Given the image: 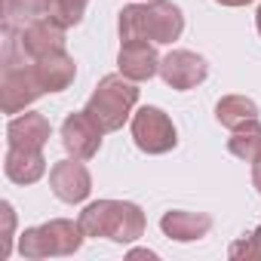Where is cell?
Listing matches in <instances>:
<instances>
[{"instance_id": "obj_8", "label": "cell", "mask_w": 261, "mask_h": 261, "mask_svg": "<svg viewBox=\"0 0 261 261\" xmlns=\"http://www.w3.org/2000/svg\"><path fill=\"white\" fill-rule=\"evenodd\" d=\"M160 77L166 86L185 92V89H197L206 77H209V62L200 53L191 49H172L160 59Z\"/></svg>"}, {"instance_id": "obj_2", "label": "cell", "mask_w": 261, "mask_h": 261, "mask_svg": "<svg viewBox=\"0 0 261 261\" xmlns=\"http://www.w3.org/2000/svg\"><path fill=\"white\" fill-rule=\"evenodd\" d=\"M77 224L86 237L95 240L105 237L114 243H136L145 237V212L129 200H95L80 212Z\"/></svg>"}, {"instance_id": "obj_20", "label": "cell", "mask_w": 261, "mask_h": 261, "mask_svg": "<svg viewBox=\"0 0 261 261\" xmlns=\"http://www.w3.org/2000/svg\"><path fill=\"white\" fill-rule=\"evenodd\" d=\"M227 258H233V261H261V227H252L249 233L233 240L230 249H227Z\"/></svg>"}, {"instance_id": "obj_14", "label": "cell", "mask_w": 261, "mask_h": 261, "mask_svg": "<svg viewBox=\"0 0 261 261\" xmlns=\"http://www.w3.org/2000/svg\"><path fill=\"white\" fill-rule=\"evenodd\" d=\"M160 230L175 243H194V240H203L212 230V215L188 212V209H169L160 218Z\"/></svg>"}, {"instance_id": "obj_5", "label": "cell", "mask_w": 261, "mask_h": 261, "mask_svg": "<svg viewBox=\"0 0 261 261\" xmlns=\"http://www.w3.org/2000/svg\"><path fill=\"white\" fill-rule=\"evenodd\" d=\"M129 129H133L136 148L145 151V154H151V157L169 154L178 145V129H175V123L169 120V114L163 108H154V105L139 108L133 114V120H129Z\"/></svg>"}, {"instance_id": "obj_3", "label": "cell", "mask_w": 261, "mask_h": 261, "mask_svg": "<svg viewBox=\"0 0 261 261\" xmlns=\"http://www.w3.org/2000/svg\"><path fill=\"white\" fill-rule=\"evenodd\" d=\"M139 105V83L123 74H108L98 80L86 101V114L105 129V133H117L123 129L126 120H133V108Z\"/></svg>"}, {"instance_id": "obj_4", "label": "cell", "mask_w": 261, "mask_h": 261, "mask_svg": "<svg viewBox=\"0 0 261 261\" xmlns=\"http://www.w3.org/2000/svg\"><path fill=\"white\" fill-rule=\"evenodd\" d=\"M83 240H86V233L80 230L77 221H71V218H49L46 224L22 230L19 252H22V258H31V261L49 258V255H74L83 246Z\"/></svg>"}, {"instance_id": "obj_6", "label": "cell", "mask_w": 261, "mask_h": 261, "mask_svg": "<svg viewBox=\"0 0 261 261\" xmlns=\"http://www.w3.org/2000/svg\"><path fill=\"white\" fill-rule=\"evenodd\" d=\"M43 95L40 77L34 71V62L19 65H0V101L4 114H22Z\"/></svg>"}, {"instance_id": "obj_25", "label": "cell", "mask_w": 261, "mask_h": 261, "mask_svg": "<svg viewBox=\"0 0 261 261\" xmlns=\"http://www.w3.org/2000/svg\"><path fill=\"white\" fill-rule=\"evenodd\" d=\"M255 28H258V34H261V7H258V13H255Z\"/></svg>"}, {"instance_id": "obj_17", "label": "cell", "mask_w": 261, "mask_h": 261, "mask_svg": "<svg viewBox=\"0 0 261 261\" xmlns=\"http://www.w3.org/2000/svg\"><path fill=\"white\" fill-rule=\"evenodd\" d=\"M215 120L224 129H237L246 120H258V105L252 98H246V95H224L215 105Z\"/></svg>"}, {"instance_id": "obj_7", "label": "cell", "mask_w": 261, "mask_h": 261, "mask_svg": "<svg viewBox=\"0 0 261 261\" xmlns=\"http://www.w3.org/2000/svg\"><path fill=\"white\" fill-rule=\"evenodd\" d=\"M101 139H105V129L86 111H74L62 123V148L68 151V157L92 160L101 148Z\"/></svg>"}, {"instance_id": "obj_22", "label": "cell", "mask_w": 261, "mask_h": 261, "mask_svg": "<svg viewBox=\"0 0 261 261\" xmlns=\"http://www.w3.org/2000/svg\"><path fill=\"white\" fill-rule=\"evenodd\" d=\"M252 188L261 194V157H258V160H252Z\"/></svg>"}, {"instance_id": "obj_15", "label": "cell", "mask_w": 261, "mask_h": 261, "mask_svg": "<svg viewBox=\"0 0 261 261\" xmlns=\"http://www.w3.org/2000/svg\"><path fill=\"white\" fill-rule=\"evenodd\" d=\"M65 31L68 28H62L59 22H53L49 16H43V19H34L31 25H25L19 34H22L25 53L31 59H40V56H46L53 49H65Z\"/></svg>"}, {"instance_id": "obj_13", "label": "cell", "mask_w": 261, "mask_h": 261, "mask_svg": "<svg viewBox=\"0 0 261 261\" xmlns=\"http://www.w3.org/2000/svg\"><path fill=\"white\" fill-rule=\"evenodd\" d=\"M4 172L16 185H34V181H40L46 175V157H43L40 148H16V145H10L7 157H4Z\"/></svg>"}, {"instance_id": "obj_9", "label": "cell", "mask_w": 261, "mask_h": 261, "mask_svg": "<svg viewBox=\"0 0 261 261\" xmlns=\"http://www.w3.org/2000/svg\"><path fill=\"white\" fill-rule=\"evenodd\" d=\"M49 188H53V194L62 200V203H83L86 197H89V191H92V175H89V169L83 166V160H77V157H68V160H59V163H53V169H49Z\"/></svg>"}, {"instance_id": "obj_23", "label": "cell", "mask_w": 261, "mask_h": 261, "mask_svg": "<svg viewBox=\"0 0 261 261\" xmlns=\"http://www.w3.org/2000/svg\"><path fill=\"white\" fill-rule=\"evenodd\" d=\"M129 258H157V252H151V249H133Z\"/></svg>"}, {"instance_id": "obj_19", "label": "cell", "mask_w": 261, "mask_h": 261, "mask_svg": "<svg viewBox=\"0 0 261 261\" xmlns=\"http://www.w3.org/2000/svg\"><path fill=\"white\" fill-rule=\"evenodd\" d=\"M89 7V0H49V10L46 16L53 22H59L62 28H74L83 22V13Z\"/></svg>"}, {"instance_id": "obj_11", "label": "cell", "mask_w": 261, "mask_h": 261, "mask_svg": "<svg viewBox=\"0 0 261 261\" xmlns=\"http://www.w3.org/2000/svg\"><path fill=\"white\" fill-rule=\"evenodd\" d=\"M34 71L40 77V86L43 92H62L74 83L77 77V62L74 56H68L65 49H53L40 59H34Z\"/></svg>"}, {"instance_id": "obj_12", "label": "cell", "mask_w": 261, "mask_h": 261, "mask_svg": "<svg viewBox=\"0 0 261 261\" xmlns=\"http://www.w3.org/2000/svg\"><path fill=\"white\" fill-rule=\"evenodd\" d=\"M53 136V123L37 114V111H25V114H16L7 126V142L16 145V148H40L49 142Z\"/></svg>"}, {"instance_id": "obj_10", "label": "cell", "mask_w": 261, "mask_h": 261, "mask_svg": "<svg viewBox=\"0 0 261 261\" xmlns=\"http://www.w3.org/2000/svg\"><path fill=\"white\" fill-rule=\"evenodd\" d=\"M160 59L163 56L157 53V43H151V40H123V46L117 53V68L123 77L145 83L154 74H160Z\"/></svg>"}, {"instance_id": "obj_16", "label": "cell", "mask_w": 261, "mask_h": 261, "mask_svg": "<svg viewBox=\"0 0 261 261\" xmlns=\"http://www.w3.org/2000/svg\"><path fill=\"white\" fill-rule=\"evenodd\" d=\"M227 151L246 163L261 157V120H246L243 126L230 129V139H227Z\"/></svg>"}, {"instance_id": "obj_21", "label": "cell", "mask_w": 261, "mask_h": 261, "mask_svg": "<svg viewBox=\"0 0 261 261\" xmlns=\"http://www.w3.org/2000/svg\"><path fill=\"white\" fill-rule=\"evenodd\" d=\"M0 215H4V230H0V261H7L13 255V230H16V212L13 203H0Z\"/></svg>"}, {"instance_id": "obj_24", "label": "cell", "mask_w": 261, "mask_h": 261, "mask_svg": "<svg viewBox=\"0 0 261 261\" xmlns=\"http://www.w3.org/2000/svg\"><path fill=\"white\" fill-rule=\"evenodd\" d=\"M215 4H221V7H246L252 0H215Z\"/></svg>"}, {"instance_id": "obj_1", "label": "cell", "mask_w": 261, "mask_h": 261, "mask_svg": "<svg viewBox=\"0 0 261 261\" xmlns=\"http://www.w3.org/2000/svg\"><path fill=\"white\" fill-rule=\"evenodd\" d=\"M120 40H151V43H175L185 31V13L169 0H148L129 4L117 19Z\"/></svg>"}, {"instance_id": "obj_18", "label": "cell", "mask_w": 261, "mask_h": 261, "mask_svg": "<svg viewBox=\"0 0 261 261\" xmlns=\"http://www.w3.org/2000/svg\"><path fill=\"white\" fill-rule=\"evenodd\" d=\"M46 10H49V0H7L4 4V25L22 31L34 19H43Z\"/></svg>"}]
</instances>
